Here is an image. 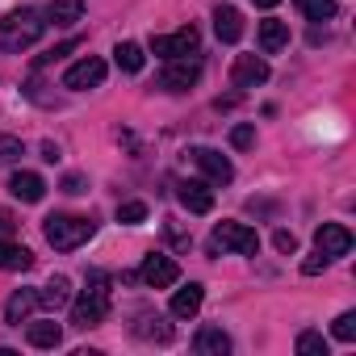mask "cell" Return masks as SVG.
I'll return each instance as SVG.
<instances>
[{"label": "cell", "instance_id": "6da1fadb", "mask_svg": "<svg viewBox=\"0 0 356 356\" xmlns=\"http://www.w3.org/2000/svg\"><path fill=\"white\" fill-rule=\"evenodd\" d=\"M42 30H47V22L38 9H13V13L0 17V51L22 55L42 38Z\"/></svg>", "mask_w": 356, "mask_h": 356}, {"label": "cell", "instance_id": "7a4b0ae2", "mask_svg": "<svg viewBox=\"0 0 356 356\" xmlns=\"http://www.w3.org/2000/svg\"><path fill=\"white\" fill-rule=\"evenodd\" d=\"M109 314V277L105 273H88V289L72 302V327L88 331V327H101Z\"/></svg>", "mask_w": 356, "mask_h": 356}, {"label": "cell", "instance_id": "3957f363", "mask_svg": "<svg viewBox=\"0 0 356 356\" xmlns=\"http://www.w3.org/2000/svg\"><path fill=\"white\" fill-rule=\"evenodd\" d=\"M42 231H47V243L55 252H76L80 243H88L97 235V222L92 218H80V214H51Z\"/></svg>", "mask_w": 356, "mask_h": 356}, {"label": "cell", "instance_id": "277c9868", "mask_svg": "<svg viewBox=\"0 0 356 356\" xmlns=\"http://www.w3.org/2000/svg\"><path fill=\"white\" fill-rule=\"evenodd\" d=\"M210 252H235V256H256L260 252V235L248 222H218L210 235Z\"/></svg>", "mask_w": 356, "mask_h": 356}, {"label": "cell", "instance_id": "5b68a950", "mask_svg": "<svg viewBox=\"0 0 356 356\" xmlns=\"http://www.w3.org/2000/svg\"><path fill=\"white\" fill-rule=\"evenodd\" d=\"M197 47H202V38H197L193 26L176 30V34H155V38H151V51H155L159 59H189V55H197Z\"/></svg>", "mask_w": 356, "mask_h": 356}, {"label": "cell", "instance_id": "8992f818", "mask_svg": "<svg viewBox=\"0 0 356 356\" xmlns=\"http://www.w3.org/2000/svg\"><path fill=\"white\" fill-rule=\"evenodd\" d=\"M202 80V63L189 55V59H163V72H159V88L168 92H185Z\"/></svg>", "mask_w": 356, "mask_h": 356}, {"label": "cell", "instance_id": "52a82bcc", "mask_svg": "<svg viewBox=\"0 0 356 356\" xmlns=\"http://www.w3.org/2000/svg\"><path fill=\"white\" fill-rule=\"evenodd\" d=\"M189 155H193V163L206 172L210 185H231V181H235V163H231L222 151H214V147H193Z\"/></svg>", "mask_w": 356, "mask_h": 356}, {"label": "cell", "instance_id": "ba28073f", "mask_svg": "<svg viewBox=\"0 0 356 356\" xmlns=\"http://www.w3.org/2000/svg\"><path fill=\"white\" fill-rule=\"evenodd\" d=\"M138 277H143V285H151V289H168V285L181 281V268H176V260H172V256L151 252V256H143Z\"/></svg>", "mask_w": 356, "mask_h": 356}, {"label": "cell", "instance_id": "9c48e42d", "mask_svg": "<svg viewBox=\"0 0 356 356\" xmlns=\"http://www.w3.org/2000/svg\"><path fill=\"white\" fill-rule=\"evenodd\" d=\"M105 80V59H97V55H84L80 63H72L67 67V76H63V88H72V92H84V88H97Z\"/></svg>", "mask_w": 356, "mask_h": 356}, {"label": "cell", "instance_id": "30bf717a", "mask_svg": "<svg viewBox=\"0 0 356 356\" xmlns=\"http://www.w3.org/2000/svg\"><path fill=\"white\" fill-rule=\"evenodd\" d=\"M314 243H318V252H323L327 260H335V256H348V252H352V231H348L343 222H323V227L314 231Z\"/></svg>", "mask_w": 356, "mask_h": 356}, {"label": "cell", "instance_id": "8fae6325", "mask_svg": "<svg viewBox=\"0 0 356 356\" xmlns=\"http://www.w3.org/2000/svg\"><path fill=\"white\" fill-rule=\"evenodd\" d=\"M176 202H181L189 214H210L214 210V189L206 181H181L176 185Z\"/></svg>", "mask_w": 356, "mask_h": 356}, {"label": "cell", "instance_id": "7c38bea8", "mask_svg": "<svg viewBox=\"0 0 356 356\" xmlns=\"http://www.w3.org/2000/svg\"><path fill=\"white\" fill-rule=\"evenodd\" d=\"M268 80V63L260 55H239L235 67H231V84L235 88H260Z\"/></svg>", "mask_w": 356, "mask_h": 356}, {"label": "cell", "instance_id": "4fadbf2b", "mask_svg": "<svg viewBox=\"0 0 356 356\" xmlns=\"http://www.w3.org/2000/svg\"><path fill=\"white\" fill-rule=\"evenodd\" d=\"M9 193H13L17 202L34 206V202H42V197H47V181H42L38 172H13V181H9Z\"/></svg>", "mask_w": 356, "mask_h": 356}, {"label": "cell", "instance_id": "5bb4252c", "mask_svg": "<svg viewBox=\"0 0 356 356\" xmlns=\"http://www.w3.org/2000/svg\"><path fill=\"white\" fill-rule=\"evenodd\" d=\"M214 34H218V42H239L243 38V13L235 5H218L214 9Z\"/></svg>", "mask_w": 356, "mask_h": 356}, {"label": "cell", "instance_id": "9a60e30c", "mask_svg": "<svg viewBox=\"0 0 356 356\" xmlns=\"http://www.w3.org/2000/svg\"><path fill=\"white\" fill-rule=\"evenodd\" d=\"M202 302H206V289H202L197 281H189L185 289L172 293V314H176V318H193V314L202 310Z\"/></svg>", "mask_w": 356, "mask_h": 356}, {"label": "cell", "instance_id": "2e32d148", "mask_svg": "<svg viewBox=\"0 0 356 356\" xmlns=\"http://www.w3.org/2000/svg\"><path fill=\"white\" fill-rule=\"evenodd\" d=\"M193 348H197L202 356H227V352H231V335H227L222 327H202V331L193 335Z\"/></svg>", "mask_w": 356, "mask_h": 356}, {"label": "cell", "instance_id": "e0dca14e", "mask_svg": "<svg viewBox=\"0 0 356 356\" xmlns=\"http://www.w3.org/2000/svg\"><path fill=\"white\" fill-rule=\"evenodd\" d=\"M285 47H289V26L277 22V17L260 22V51H264V55H277V51H285Z\"/></svg>", "mask_w": 356, "mask_h": 356}, {"label": "cell", "instance_id": "ac0fdd59", "mask_svg": "<svg viewBox=\"0 0 356 356\" xmlns=\"http://www.w3.org/2000/svg\"><path fill=\"white\" fill-rule=\"evenodd\" d=\"M67 302H72V281L67 277H51L38 289V306H47V310H63Z\"/></svg>", "mask_w": 356, "mask_h": 356}, {"label": "cell", "instance_id": "d6986e66", "mask_svg": "<svg viewBox=\"0 0 356 356\" xmlns=\"http://www.w3.org/2000/svg\"><path fill=\"white\" fill-rule=\"evenodd\" d=\"M38 306V289H17L9 302H5V323H13V327H22L26 318H30V310Z\"/></svg>", "mask_w": 356, "mask_h": 356}, {"label": "cell", "instance_id": "ffe728a7", "mask_svg": "<svg viewBox=\"0 0 356 356\" xmlns=\"http://www.w3.org/2000/svg\"><path fill=\"white\" fill-rule=\"evenodd\" d=\"M30 264H34V252H30V248L0 239V268H5V273H26Z\"/></svg>", "mask_w": 356, "mask_h": 356}, {"label": "cell", "instance_id": "44dd1931", "mask_svg": "<svg viewBox=\"0 0 356 356\" xmlns=\"http://www.w3.org/2000/svg\"><path fill=\"white\" fill-rule=\"evenodd\" d=\"M80 17H84V0H55V5L47 9L51 26H76Z\"/></svg>", "mask_w": 356, "mask_h": 356}, {"label": "cell", "instance_id": "7402d4cb", "mask_svg": "<svg viewBox=\"0 0 356 356\" xmlns=\"http://www.w3.org/2000/svg\"><path fill=\"white\" fill-rule=\"evenodd\" d=\"M26 339L34 348H59L63 343V331H59V323H30L26 327Z\"/></svg>", "mask_w": 356, "mask_h": 356}, {"label": "cell", "instance_id": "603a6c76", "mask_svg": "<svg viewBox=\"0 0 356 356\" xmlns=\"http://www.w3.org/2000/svg\"><path fill=\"white\" fill-rule=\"evenodd\" d=\"M113 59H118V67H122L126 76H134V72H143V47H138V42H118V51H113Z\"/></svg>", "mask_w": 356, "mask_h": 356}, {"label": "cell", "instance_id": "cb8c5ba5", "mask_svg": "<svg viewBox=\"0 0 356 356\" xmlns=\"http://www.w3.org/2000/svg\"><path fill=\"white\" fill-rule=\"evenodd\" d=\"M134 331H138L143 339H155V343H168V339H172V327H168L159 314H155V318H151V314H138V327H134Z\"/></svg>", "mask_w": 356, "mask_h": 356}, {"label": "cell", "instance_id": "d4e9b609", "mask_svg": "<svg viewBox=\"0 0 356 356\" xmlns=\"http://www.w3.org/2000/svg\"><path fill=\"white\" fill-rule=\"evenodd\" d=\"M298 9L306 22H331L335 17V0H298Z\"/></svg>", "mask_w": 356, "mask_h": 356}, {"label": "cell", "instance_id": "484cf974", "mask_svg": "<svg viewBox=\"0 0 356 356\" xmlns=\"http://www.w3.org/2000/svg\"><path fill=\"white\" fill-rule=\"evenodd\" d=\"M331 335H335L339 343H352V339H356V310H343V314L331 323Z\"/></svg>", "mask_w": 356, "mask_h": 356}, {"label": "cell", "instance_id": "4316f807", "mask_svg": "<svg viewBox=\"0 0 356 356\" xmlns=\"http://www.w3.org/2000/svg\"><path fill=\"white\" fill-rule=\"evenodd\" d=\"M298 352H302V356H327V339H323L318 331H302V335H298Z\"/></svg>", "mask_w": 356, "mask_h": 356}, {"label": "cell", "instance_id": "83f0119b", "mask_svg": "<svg viewBox=\"0 0 356 356\" xmlns=\"http://www.w3.org/2000/svg\"><path fill=\"white\" fill-rule=\"evenodd\" d=\"M22 155H26L22 138H13V134H0V168H5V163H13V159H22Z\"/></svg>", "mask_w": 356, "mask_h": 356}, {"label": "cell", "instance_id": "f1b7e54d", "mask_svg": "<svg viewBox=\"0 0 356 356\" xmlns=\"http://www.w3.org/2000/svg\"><path fill=\"white\" fill-rule=\"evenodd\" d=\"M143 218H147V206H143V202H126V206H118V222L134 227V222H143Z\"/></svg>", "mask_w": 356, "mask_h": 356}, {"label": "cell", "instance_id": "f546056e", "mask_svg": "<svg viewBox=\"0 0 356 356\" xmlns=\"http://www.w3.org/2000/svg\"><path fill=\"white\" fill-rule=\"evenodd\" d=\"M231 143H235L239 151H248V147L256 143V126H235V130H231Z\"/></svg>", "mask_w": 356, "mask_h": 356}, {"label": "cell", "instance_id": "4dcf8cb0", "mask_svg": "<svg viewBox=\"0 0 356 356\" xmlns=\"http://www.w3.org/2000/svg\"><path fill=\"white\" fill-rule=\"evenodd\" d=\"M323 268H327V256H323V252H314V256L302 260V273H306V277H318Z\"/></svg>", "mask_w": 356, "mask_h": 356}, {"label": "cell", "instance_id": "1f68e13d", "mask_svg": "<svg viewBox=\"0 0 356 356\" xmlns=\"http://www.w3.org/2000/svg\"><path fill=\"white\" fill-rule=\"evenodd\" d=\"M72 47H76V42H63V47H55V51H47V55L38 59V67H47V63H55V59H63V55H72Z\"/></svg>", "mask_w": 356, "mask_h": 356}, {"label": "cell", "instance_id": "d6a6232c", "mask_svg": "<svg viewBox=\"0 0 356 356\" xmlns=\"http://www.w3.org/2000/svg\"><path fill=\"white\" fill-rule=\"evenodd\" d=\"M273 243H277V252H298V239H293L289 231H277V235H273Z\"/></svg>", "mask_w": 356, "mask_h": 356}, {"label": "cell", "instance_id": "836d02e7", "mask_svg": "<svg viewBox=\"0 0 356 356\" xmlns=\"http://www.w3.org/2000/svg\"><path fill=\"white\" fill-rule=\"evenodd\" d=\"M63 193H88L84 176H67V181H63Z\"/></svg>", "mask_w": 356, "mask_h": 356}, {"label": "cell", "instance_id": "e575fe53", "mask_svg": "<svg viewBox=\"0 0 356 356\" xmlns=\"http://www.w3.org/2000/svg\"><path fill=\"white\" fill-rule=\"evenodd\" d=\"M13 227H17V222H13V218H9V214H0V235H9V231H13Z\"/></svg>", "mask_w": 356, "mask_h": 356}, {"label": "cell", "instance_id": "d590c367", "mask_svg": "<svg viewBox=\"0 0 356 356\" xmlns=\"http://www.w3.org/2000/svg\"><path fill=\"white\" fill-rule=\"evenodd\" d=\"M273 5H281V0H256V9H273Z\"/></svg>", "mask_w": 356, "mask_h": 356}]
</instances>
